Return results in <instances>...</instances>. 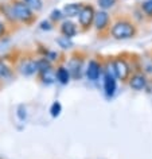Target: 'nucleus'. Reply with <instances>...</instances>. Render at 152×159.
Here are the masks:
<instances>
[{
  "instance_id": "4",
  "label": "nucleus",
  "mask_w": 152,
  "mask_h": 159,
  "mask_svg": "<svg viewBox=\"0 0 152 159\" xmlns=\"http://www.w3.org/2000/svg\"><path fill=\"white\" fill-rule=\"evenodd\" d=\"M112 25H113V20H112V16L108 14V11L100 10L96 12V18H94V30L97 33L98 38H106L110 37V30H112Z\"/></svg>"
},
{
  "instance_id": "7",
  "label": "nucleus",
  "mask_w": 152,
  "mask_h": 159,
  "mask_svg": "<svg viewBox=\"0 0 152 159\" xmlns=\"http://www.w3.org/2000/svg\"><path fill=\"white\" fill-rule=\"evenodd\" d=\"M0 15H2L3 18H4V20L8 23V26L11 27V30H12V33L15 31H18L20 29V23L18 22L16 16H15L14 14V10L12 7H11L10 2H4V3H0Z\"/></svg>"
},
{
  "instance_id": "20",
  "label": "nucleus",
  "mask_w": 152,
  "mask_h": 159,
  "mask_svg": "<svg viewBox=\"0 0 152 159\" xmlns=\"http://www.w3.org/2000/svg\"><path fill=\"white\" fill-rule=\"evenodd\" d=\"M63 16H65V15H63L62 11L54 10L53 12H51V15H50V20L53 22V25H58V23L62 20V18H63Z\"/></svg>"
},
{
  "instance_id": "6",
  "label": "nucleus",
  "mask_w": 152,
  "mask_h": 159,
  "mask_svg": "<svg viewBox=\"0 0 152 159\" xmlns=\"http://www.w3.org/2000/svg\"><path fill=\"white\" fill-rule=\"evenodd\" d=\"M83 62H85V55L82 51H75L70 55L69 62H67V69L71 73V78L79 80L83 70Z\"/></svg>"
},
{
  "instance_id": "12",
  "label": "nucleus",
  "mask_w": 152,
  "mask_h": 159,
  "mask_svg": "<svg viewBox=\"0 0 152 159\" xmlns=\"http://www.w3.org/2000/svg\"><path fill=\"white\" fill-rule=\"evenodd\" d=\"M116 77L110 74H106L104 75V90H105V94L108 97H112L116 92V88H117V85H116Z\"/></svg>"
},
{
  "instance_id": "19",
  "label": "nucleus",
  "mask_w": 152,
  "mask_h": 159,
  "mask_svg": "<svg viewBox=\"0 0 152 159\" xmlns=\"http://www.w3.org/2000/svg\"><path fill=\"white\" fill-rule=\"evenodd\" d=\"M118 0H97V4L101 10L104 11H108V10H112L113 7L117 4Z\"/></svg>"
},
{
  "instance_id": "21",
  "label": "nucleus",
  "mask_w": 152,
  "mask_h": 159,
  "mask_svg": "<svg viewBox=\"0 0 152 159\" xmlns=\"http://www.w3.org/2000/svg\"><path fill=\"white\" fill-rule=\"evenodd\" d=\"M61 109H62L61 104H59L58 101H55L54 104L51 105V109H50L51 116H53V117H57V116H59V113H61Z\"/></svg>"
},
{
  "instance_id": "2",
  "label": "nucleus",
  "mask_w": 152,
  "mask_h": 159,
  "mask_svg": "<svg viewBox=\"0 0 152 159\" xmlns=\"http://www.w3.org/2000/svg\"><path fill=\"white\" fill-rule=\"evenodd\" d=\"M8 2L12 7L14 14L16 16L18 22L20 23V26L31 27L33 25H35V22L38 19L37 12H34L23 0H8Z\"/></svg>"
},
{
  "instance_id": "11",
  "label": "nucleus",
  "mask_w": 152,
  "mask_h": 159,
  "mask_svg": "<svg viewBox=\"0 0 152 159\" xmlns=\"http://www.w3.org/2000/svg\"><path fill=\"white\" fill-rule=\"evenodd\" d=\"M55 70L57 69H53V67H47L45 70H41L38 71V78L42 80V82L45 85H51L53 82L57 81V75H55Z\"/></svg>"
},
{
  "instance_id": "14",
  "label": "nucleus",
  "mask_w": 152,
  "mask_h": 159,
  "mask_svg": "<svg viewBox=\"0 0 152 159\" xmlns=\"http://www.w3.org/2000/svg\"><path fill=\"white\" fill-rule=\"evenodd\" d=\"M83 3H69V4H65L62 8V12L66 18H75L78 16L79 11L82 8Z\"/></svg>"
},
{
  "instance_id": "3",
  "label": "nucleus",
  "mask_w": 152,
  "mask_h": 159,
  "mask_svg": "<svg viewBox=\"0 0 152 159\" xmlns=\"http://www.w3.org/2000/svg\"><path fill=\"white\" fill-rule=\"evenodd\" d=\"M113 65L117 80H120L123 84H128L131 75L136 71V69H133L128 58H125V54H118L117 57H113Z\"/></svg>"
},
{
  "instance_id": "16",
  "label": "nucleus",
  "mask_w": 152,
  "mask_h": 159,
  "mask_svg": "<svg viewBox=\"0 0 152 159\" xmlns=\"http://www.w3.org/2000/svg\"><path fill=\"white\" fill-rule=\"evenodd\" d=\"M139 8L143 15V19H150V20H152V0H144V2H141Z\"/></svg>"
},
{
  "instance_id": "9",
  "label": "nucleus",
  "mask_w": 152,
  "mask_h": 159,
  "mask_svg": "<svg viewBox=\"0 0 152 159\" xmlns=\"http://www.w3.org/2000/svg\"><path fill=\"white\" fill-rule=\"evenodd\" d=\"M102 69H104V65L97 59H90L87 62V66L85 69V73H86V77L89 81H97L100 78V75L102 74Z\"/></svg>"
},
{
  "instance_id": "15",
  "label": "nucleus",
  "mask_w": 152,
  "mask_h": 159,
  "mask_svg": "<svg viewBox=\"0 0 152 159\" xmlns=\"http://www.w3.org/2000/svg\"><path fill=\"white\" fill-rule=\"evenodd\" d=\"M12 74H14V69L6 62V59L0 58V78L4 81V80L12 77Z\"/></svg>"
},
{
  "instance_id": "17",
  "label": "nucleus",
  "mask_w": 152,
  "mask_h": 159,
  "mask_svg": "<svg viewBox=\"0 0 152 159\" xmlns=\"http://www.w3.org/2000/svg\"><path fill=\"white\" fill-rule=\"evenodd\" d=\"M11 34H12V30H11V27L8 26V23L4 20V18L0 15V41L8 38Z\"/></svg>"
},
{
  "instance_id": "13",
  "label": "nucleus",
  "mask_w": 152,
  "mask_h": 159,
  "mask_svg": "<svg viewBox=\"0 0 152 159\" xmlns=\"http://www.w3.org/2000/svg\"><path fill=\"white\" fill-rule=\"evenodd\" d=\"M55 75H57V81L59 82V84H62V85H67V84L70 82V80H71V73H70V70L67 69L66 66H63V65L57 66V70H55Z\"/></svg>"
},
{
  "instance_id": "22",
  "label": "nucleus",
  "mask_w": 152,
  "mask_h": 159,
  "mask_svg": "<svg viewBox=\"0 0 152 159\" xmlns=\"http://www.w3.org/2000/svg\"><path fill=\"white\" fill-rule=\"evenodd\" d=\"M2 85H3V80L0 78V88H2Z\"/></svg>"
},
{
  "instance_id": "10",
  "label": "nucleus",
  "mask_w": 152,
  "mask_h": 159,
  "mask_svg": "<svg viewBox=\"0 0 152 159\" xmlns=\"http://www.w3.org/2000/svg\"><path fill=\"white\" fill-rule=\"evenodd\" d=\"M59 33H61L62 37L71 39L79 33V27H78V25H75L74 22L67 19V20L61 22V25H59Z\"/></svg>"
},
{
  "instance_id": "8",
  "label": "nucleus",
  "mask_w": 152,
  "mask_h": 159,
  "mask_svg": "<svg viewBox=\"0 0 152 159\" xmlns=\"http://www.w3.org/2000/svg\"><path fill=\"white\" fill-rule=\"evenodd\" d=\"M148 81L150 80L147 78V75L140 70H136L133 71V74L131 75L129 81H128V85L132 90L135 92H140V90H144L147 89V85H148Z\"/></svg>"
},
{
  "instance_id": "18",
  "label": "nucleus",
  "mask_w": 152,
  "mask_h": 159,
  "mask_svg": "<svg viewBox=\"0 0 152 159\" xmlns=\"http://www.w3.org/2000/svg\"><path fill=\"white\" fill-rule=\"evenodd\" d=\"M23 2H25L26 4L37 14L41 12L42 8H43V2L42 0H23Z\"/></svg>"
},
{
  "instance_id": "5",
  "label": "nucleus",
  "mask_w": 152,
  "mask_h": 159,
  "mask_svg": "<svg viewBox=\"0 0 152 159\" xmlns=\"http://www.w3.org/2000/svg\"><path fill=\"white\" fill-rule=\"evenodd\" d=\"M96 8L92 4L83 3L82 8L78 14V27H79V33L85 34L89 33L92 30V27L94 25V18H96Z\"/></svg>"
},
{
  "instance_id": "1",
  "label": "nucleus",
  "mask_w": 152,
  "mask_h": 159,
  "mask_svg": "<svg viewBox=\"0 0 152 159\" xmlns=\"http://www.w3.org/2000/svg\"><path fill=\"white\" fill-rule=\"evenodd\" d=\"M139 34V27L133 20V18L128 15H121L117 16L112 25L110 37L117 39V41H124V39L136 38Z\"/></svg>"
}]
</instances>
